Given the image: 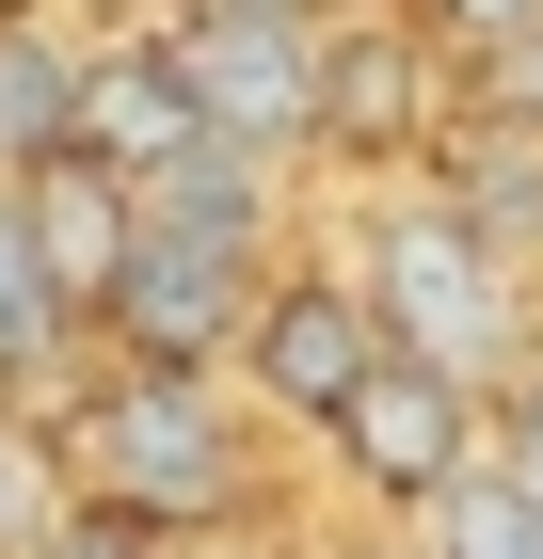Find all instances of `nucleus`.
Instances as JSON below:
<instances>
[{"instance_id":"6e6552de","label":"nucleus","mask_w":543,"mask_h":559,"mask_svg":"<svg viewBox=\"0 0 543 559\" xmlns=\"http://www.w3.org/2000/svg\"><path fill=\"white\" fill-rule=\"evenodd\" d=\"M16 224H33V272L81 304V320L113 304V272L144 257V209H128V176H113V160H81V144L16 176Z\"/></svg>"},{"instance_id":"a211bd4d","label":"nucleus","mask_w":543,"mask_h":559,"mask_svg":"<svg viewBox=\"0 0 543 559\" xmlns=\"http://www.w3.org/2000/svg\"><path fill=\"white\" fill-rule=\"evenodd\" d=\"M511 479H528V496H543V368H528V384H511Z\"/></svg>"},{"instance_id":"aec40b11","label":"nucleus","mask_w":543,"mask_h":559,"mask_svg":"<svg viewBox=\"0 0 543 559\" xmlns=\"http://www.w3.org/2000/svg\"><path fill=\"white\" fill-rule=\"evenodd\" d=\"M176 16H224V0H176Z\"/></svg>"},{"instance_id":"20e7f679","label":"nucleus","mask_w":543,"mask_h":559,"mask_svg":"<svg viewBox=\"0 0 543 559\" xmlns=\"http://www.w3.org/2000/svg\"><path fill=\"white\" fill-rule=\"evenodd\" d=\"M240 384L272 400V416L335 431L352 400L383 384V320H368V288H352V272H272V288H256V320H240Z\"/></svg>"},{"instance_id":"1a4fd4ad","label":"nucleus","mask_w":543,"mask_h":559,"mask_svg":"<svg viewBox=\"0 0 543 559\" xmlns=\"http://www.w3.org/2000/svg\"><path fill=\"white\" fill-rule=\"evenodd\" d=\"M64 144L81 160H113V176H161V160H192V81H176V48L161 33H128V48H96L81 64V112H64Z\"/></svg>"},{"instance_id":"f8f14e48","label":"nucleus","mask_w":543,"mask_h":559,"mask_svg":"<svg viewBox=\"0 0 543 559\" xmlns=\"http://www.w3.org/2000/svg\"><path fill=\"white\" fill-rule=\"evenodd\" d=\"M432 559H543V496L511 464H463L448 496H432Z\"/></svg>"},{"instance_id":"6ab92c4d","label":"nucleus","mask_w":543,"mask_h":559,"mask_svg":"<svg viewBox=\"0 0 543 559\" xmlns=\"http://www.w3.org/2000/svg\"><path fill=\"white\" fill-rule=\"evenodd\" d=\"M0 33H33V0H0Z\"/></svg>"},{"instance_id":"9d476101","label":"nucleus","mask_w":543,"mask_h":559,"mask_svg":"<svg viewBox=\"0 0 543 559\" xmlns=\"http://www.w3.org/2000/svg\"><path fill=\"white\" fill-rule=\"evenodd\" d=\"M128 209H144V240H192V257H256L272 240V176L224 160V144H192V160L128 176Z\"/></svg>"},{"instance_id":"f03ea898","label":"nucleus","mask_w":543,"mask_h":559,"mask_svg":"<svg viewBox=\"0 0 543 559\" xmlns=\"http://www.w3.org/2000/svg\"><path fill=\"white\" fill-rule=\"evenodd\" d=\"M81 479H96L113 527H209L224 496H240V416H224V384L128 368V384L81 416Z\"/></svg>"},{"instance_id":"4468645a","label":"nucleus","mask_w":543,"mask_h":559,"mask_svg":"<svg viewBox=\"0 0 543 559\" xmlns=\"http://www.w3.org/2000/svg\"><path fill=\"white\" fill-rule=\"evenodd\" d=\"M64 527H81V512H64V464H48V431L0 400V559H48Z\"/></svg>"},{"instance_id":"0eeeda50","label":"nucleus","mask_w":543,"mask_h":559,"mask_svg":"<svg viewBox=\"0 0 543 559\" xmlns=\"http://www.w3.org/2000/svg\"><path fill=\"white\" fill-rule=\"evenodd\" d=\"M320 144L335 160H416L432 144V33H400V16L320 33Z\"/></svg>"},{"instance_id":"f3484780","label":"nucleus","mask_w":543,"mask_h":559,"mask_svg":"<svg viewBox=\"0 0 543 559\" xmlns=\"http://www.w3.org/2000/svg\"><path fill=\"white\" fill-rule=\"evenodd\" d=\"M48 559H161V544H144V527H113V512H81L64 544H48Z\"/></svg>"},{"instance_id":"2eb2a0df","label":"nucleus","mask_w":543,"mask_h":559,"mask_svg":"<svg viewBox=\"0 0 543 559\" xmlns=\"http://www.w3.org/2000/svg\"><path fill=\"white\" fill-rule=\"evenodd\" d=\"M528 33H543V0H448V48H463V64H511Z\"/></svg>"},{"instance_id":"ddd939ff","label":"nucleus","mask_w":543,"mask_h":559,"mask_svg":"<svg viewBox=\"0 0 543 559\" xmlns=\"http://www.w3.org/2000/svg\"><path fill=\"white\" fill-rule=\"evenodd\" d=\"M64 336H81V304L33 272V224H16V192H0V384H33V368H64Z\"/></svg>"},{"instance_id":"f257e3e1","label":"nucleus","mask_w":543,"mask_h":559,"mask_svg":"<svg viewBox=\"0 0 543 559\" xmlns=\"http://www.w3.org/2000/svg\"><path fill=\"white\" fill-rule=\"evenodd\" d=\"M368 320H383V352L400 368H432V384H528V288H511V257L480 240L463 209H383V240H368Z\"/></svg>"},{"instance_id":"9b49d317","label":"nucleus","mask_w":543,"mask_h":559,"mask_svg":"<svg viewBox=\"0 0 543 559\" xmlns=\"http://www.w3.org/2000/svg\"><path fill=\"white\" fill-rule=\"evenodd\" d=\"M64 112H81V64H64L48 33H0V192H16L33 160H64Z\"/></svg>"},{"instance_id":"dca6fc26","label":"nucleus","mask_w":543,"mask_h":559,"mask_svg":"<svg viewBox=\"0 0 543 559\" xmlns=\"http://www.w3.org/2000/svg\"><path fill=\"white\" fill-rule=\"evenodd\" d=\"M480 96H496V112H511V144H543V33L511 48V64H480Z\"/></svg>"},{"instance_id":"7ed1b4c3","label":"nucleus","mask_w":543,"mask_h":559,"mask_svg":"<svg viewBox=\"0 0 543 559\" xmlns=\"http://www.w3.org/2000/svg\"><path fill=\"white\" fill-rule=\"evenodd\" d=\"M176 81H192V129L224 144V160H288V144H320V16L304 0H224V16H176Z\"/></svg>"},{"instance_id":"39448f33","label":"nucleus","mask_w":543,"mask_h":559,"mask_svg":"<svg viewBox=\"0 0 543 559\" xmlns=\"http://www.w3.org/2000/svg\"><path fill=\"white\" fill-rule=\"evenodd\" d=\"M256 288H272L256 257H192V240H144V257L113 272V304H96V336H113L128 368H161V384H209L224 352H240Z\"/></svg>"},{"instance_id":"423d86ee","label":"nucleus","mask_w":543,"mask_h":559,"mask_svg":"<svg viewBox=\"0 0 543 559\" xmlns=\"http://www.w3.org/2000/svg\"><path fill=\"white\" fill-rule=\"evenodd\" d=\"M335 464L368 479V496H448L463 464H480V400L463 384H432V368H400V352H383V384L352 400V416H335Z\"/></svg>"},{"instance_id":"412c9836","label":"nucleus","mask_w":543,"mask_h":559,"mask_svg":"<svg viewBox=\"0 0 543 559\" xmlns=\"http://www.w3.org/2000/svg\"><path fill=\"white\" fill-rule=\"evenodd\" d=\"M368 559H416V544H368Z\"/></svg>"}]
</instances>
